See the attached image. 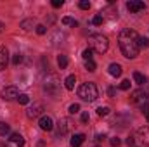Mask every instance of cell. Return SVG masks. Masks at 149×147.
<instances>
[{"label":"cell","instance_id":"4316f807","mask_svg":"<svg viewBox=\"0 0 149 147\" xmlns=\"http://www.w3.org/2000/svg\"><path fill=\"white\" fill-rule=\"evenodd\" d=\"M85 69L90 71V73H94L95 71V62L94 61H85Z\"/></svg>","mask_w":149,"mask_h":147},{"label":"cell","instance_id":"4dcf8cb0","mask_svg":"<svg viewBox=\"0 0 149 147\" xmlns=\"http://www.w3.org/2000/svg\"><path fill=\"white\" fill-rule=\"evenodd\" d=\"M130 88V80H123L120 83V90H128Z\"/></svg>","mask_w":149,"mask_h":147},{"label":"cell","instance_id":"1f68e13d","mask_svg":"<svg viewBox=\"0 0 149 147\" xmlns=\"http://www.w3.org/2000/svg\"><path fill=\"white\" fill-rule=\"evenodd\" d=\"M97 114H99V116H108V114H109V107H106V106H104V107H99V109H97Z\"/></svg>","mask_w":149,"mask_h":147},{"label":"cell","instance_id":"ba28073f","mask_svg":"<svg viewBox=\"0 0 149 147\" xmlns=\"http://www.w3.org/2000/svg\"><path fill=\"white\" fill-rule=\"evenodd\" d=\"M70 130H71V121H70V118H61L59 123H57V137L66 135Z\"/></svg>","mask_w":149,"mask_h":147},{"label":"cell","instance_id":"d4e9b609","mask_svg":"<svg viewBox=\"0 0 149 147\" xmlns=\"http://www.w3.org/2000/svg\"><path fill=\"white\" fill-rule=\"evenodd\" d=\"M149 47V38L139 37V49H148Z\"/></svg>","mask_w":149,"mask_h":147},{"label":"cell","instance_id":"d6a6232c","mask_svg":"<svg viewBox=\"0 0 149 147\" xmlns=\"http://www.w3.org/2000/svg\"><path fill=\"white\" fill-rule=\"evenodd\" d=\"M37 33H38V35H45V33H47L45 24H38V26H37Z\"/></svg>","mask_w":149,"mask_h":147},{"label":"cell","instance_id":"52a82bcc","mask_svg":"<svg viewBox=\"0 0 149 147\" xmlns=\"http://www.w3.org/2000/svg\"><path fill=\"white\" fill-rule=\"evenodd\" d=\"M26 116H28L30 119L42 118V116H43V104H40V102H35L33 106H30V107L26 109Z\"/></svg>","mask_w":149,"mask_h":147},{"label":"cell","instance_id":"e575fe53","mask_svg":"<svg viewBox=\"0 0 149 147\" xmlns=\"http://www.w3.org/2000/svg\"><path fill=\"white\" fill-rule=\"evenodd\" d=\"M63 3H64V0H52V7H56V9L63 7Z\"/></svg>","mask_w":149,"mask_h":147},{"label":"cell","instance_id":"ab89813d","mask_svg":"<svg viewBox=\"0 0 149 147\" xmlns=\"http://www.w3.org/2000/svg\"><path fill=\"white\" fill-rule=\"evenodd\" d=\"M3 28H5V26H3V23H2V21H0V33H2V31H3Z\"/></svg>","mask_w":149,"mask_h":147},{"label":"cell","instance_id":"f35d334b","mask_svg":"<svg viewBox=\"0 0 149 147\" xmlns=\"http://www.w3.org/2000/svg\"><path fill=\"white\" fill-rule=\"evenodd\" d=\"M108 94H109V95H114V94H116V90H114V88H113V87H109V90H108Z\"/></svg>","mask_w":149,"mask_h":147},{"label":"cell","instance_id":"4fadbf2b","mask_svg":"<svg viewBox=\"0 0 149 147\" xmlns=\"http://www.w3.org/2000/svg\"><path fill=\"white\" fill-rule=\"evenodd\" d=\"M10 144H14L16 147H23L24 146V139H23V135H19V133H10Z\"/></svg>","mask_w":149,"mask_h":147},{"label":"cell","instance_id":"277c9868","mask_svg":"<svg viewBox=\"0 0 149 147\" xmlns=\"http://www.w3.org/2000/svg\"><path fill=\"white\" fill-rule=\"evenodd\" d=\"M88 43H90V49L95 50L97 54H104L109 49V42L104 35H90Z\"/></svg>","mask_w":149,"mask_h":147},{"label":"cell","instance_id":"74e56055","mask_svg":"<svg viewBox=\"0 0 149 147\" xmlns=\"http://www.w3.org/2000/svg\"><path fill=\"white\" fill-rule=\"evenodd\" d=\"M102 139H106V135H95V140H97V142H101Z\"/></svg>","mask_w":149,"mask_h":147},{"label":"cell","instance_id":"ac0fdd59","mask_svg":"<svg viewBox=\"0 0 149 147\" xmlns=\"http://www.w3.org/2000/svg\"><path fill=\"white\" fill-rule=\"evenodd\" d=\"M139 135L142 137V140H144L146 144H149V126H144V128H141V130H139Z\"/></svg>","mask_w":149,"mask_h":147},{"label":"cell","instance_id":"8fae6325","mask_svg":"<svg viewBox=\"0 0 149 147\" xmlns=\"http://www.w3.org/2000/svg\"><path fill=\"white\" fill-rule=\"evenodd\" d=\"M66 40V33L64 31H61V30H56L54 33H52V37H50V45H59V43H63Z\"/></svg>","mask_w":149,"mask_h":147},{"label":"cell","instance_id":"3957f363","mask_svg":"<svg viewBox=\"0 0 149 147\" xmlns=\"http://www.w3.org/2000/svg\"><path fill=\"white\" fill-rule=\"evenodd\" d=\"M43 90H45L50 97H57V95H59V92H61V81H59L57 74L50 73L43 78Z\"/></svg>","mask_w":149,"mask_h":147},{"label":"cell","instance_id":"484cf974","mask_svg":"<svg viewBox=\"0 0 149 147\" xmlns=\"http://www.w3.org/2000/svg\"><path fill=\"white\" fill-rule=\"evenodd\" d=\"M21 62H23V54H19V52L14 54V57H12V64H14V66H19Z\"/></svg>","mask_w":149,"mask_h":147},{"label":"cell","instance_id":"7c38bea8","mask_svg":"<svg viewBox=\"0 0 149 147\" xmlns=\"http://www.w3.org/2000/svg\"><path fill=\"white\" fill-rule=\"evenodd\" d=\"M7 62H9V50L5 47H0V71L5 69Z\"/></svg>","mask_w":149,"mask_h":147},{"label":"cell","instance_id":"d6986e66","mask_svg":"<svg viewBox=\"0 0 149 147\" xmlns=\"http://www.w3.org/2000/svg\"><path fill=\"white\" fill-rule=\"evenodd\" d=\"M134 80H135L137 85H144V83H146V76H144L142 73H139V71L134 73Z\"/></svg>","mask_w":149,"mask_h":147},{"label":"cell","instance_id":"5b68a950","mask_svg":"<svg viewBox=\"0 0 149 147\" xmlns=\"http://www.w3.org/2000/svg\"><path fill=\"white\" fill-rule=\"evenodd\" d=\"M0 97H2L3 101H14V99H17V97H19L17 87H14V85H10V87H5V88L0 92Z\"/></svg>","mask_w":149,"mask_h":147},{"label":"cell","instance_id":"8d00e7d4","mask_svg":"<svg viewBox=\"0 0 149 147\" xmlns=\"http://www.w3.org/2000/svg\"><path fill=\"white\" fill-rule=\"evenodd\" d=\"M88 119H90L88 112H81V123H88Z\"/></svg>","mask_w":149,"mask_h":147},{"label":"cell","instance_id":"30bf717a","mask_svg":"<svg viewBox=\"0 0 149 147\" xmlns=\"http://www.w3.org/2000/svg\"><path fill=\"white\" fill-rule=\"evenodd\" d=\"M38 125H40V128L43 130V132H50V130H54V119L50 118V116H42L40 118V121H38Z\"/></svg>","mask_w":149,"mask_h":147},{"label":"cell","instance_id":"d590c367","mask_svg":"<svg viewBox=\"0 0 149 147\" xmlns=\"http://www.w3.org/2000/svg\"><path fill=\"white\" fill-rule=\"evenodd\" d=\"M141 109H142V112L148 116V114H149V101L146 102V104H142V106H141Z\"/></svg>","mask_w":149,"mask_h":147},{"label":"cell","instance_id":"836d02e7","mask_svg":"<svg viewBox=\"0 0 149 147\" xmlns=\"http://www.w3.org/2000/svg\"><path fill=\"white\" fill-rule=\"evenodd\" d=\"M109 144H111L113 147H118V146H120V144H121V140H120L118 137H113L111 140H109Z\"/></svg>","mask_w":149,"mask_h":147},{"label":"cell","instance_id":"7a4b0ae2","mask_svg":"<svg viewBox=\"0 0 149 147\" xmlns=\"http://www.w3.org/2000/svg\"><path fill=\"white\" fill-rule=\"evenodd\" d=\"M78 95H80V99L85 101V102H94V101L99 97V90H97L95 83L87 81V83H83V85L78 88Z\"/></svg>","mask_w":149,"mask_h":147},{"label":"cell","instance_id":"e0dca14e","mask_svg":"<svg viewBox=\"0 0 149 147\" xmlns=\"http://www.w3.org/2000/svg\"><path fill=\"white\" fill-rule=\"evenodd\" d=\"M57 64H59V68H61V69H66V68H68V64H70L68 55H63V54H61V55L57 57Z\"/></svg>","mask_w":149,"mask_h":147},{"label":"cell","instance_id":"f1b7e54d","mask_svg":"<svg viewBox=\"0 0 149 147\" xmlns=\"http://www.w3.org/2000/svg\"><path fill=\"white\" fill-rule=\"evenodd\" d=\"M70 114H76V112H80V104H71L70 106V109H68Z\"/></svg>","mask_w":149,"mask_h":147},{"label":"cell","instance_id":"44dd1931","mask_svg":"<svg viewBox=\"0 0 149 147\" xmlns=\"http://www.w3.org/2000/svg\"><path fill=\"white\" fill-rule=\"evenodd\" d=\"M33 24H35V23H33V19H24V21L21 23V28H23L24 31H30V30L33 28Z\"/></svg>","mask_w":149,"mask_h":147},{"label":"cell","instance_id":"7bdbcfd3","mask_svg":"<svg viewBox=\"0 0 149 147\" xmlns=\"http://www.w3.org/2000/svg\"><path fill=\"white\" fill-rule=\"evenodd\" d=\"M95 147H99V146H95Z\"/></svg>","mask_w":149,"mask_h":147},{"label":"cell","instance_id":"83f0119b","mask_svg":"<svg viewBox=\"0 0 149 147\" xmlns=\"http://www.w3.org/2000/svg\"><path fill=\"white\" fill-rule=\"evenodd\" d=\"M102 21H104V17H102L101 14H97V16H94V19H92V24H95V26H101V24H102Z\"/></svg>","mask_w":149,"mask_h":147},{"label":"cell","instance_id":"7402d4cb","mask_svg":"<svg viewBox=\"0 0 149 147\" xmlns=\"http://www.w3.org/2000/svg\"><path fill=\"white\" fill-rule=\"evenodd\" d=\"M92 54H94V50L88 47V49H85V50L81 52V57H83L85 61H92Z\"/></svg>","mask_w":149,"mask_h":147},{"label":"cell","instance_id":"ffe728a7","mask_svg":"<svg viewBox=\"0 0 149 147\" xmlns=\"http://www.w3.org/2000/svg\"><path fill=\"white\" fill-rule=\"evenodd\" d=\"M63 24H66V26H73V28H76L78 26V21L76 19H73V17H63Z\"/></svg>","mask_w":149,"mask_h":147},{"label":"cell","instance_id":"8992f818","mask_svg":"<svg viewBox=\"0 0 149 147\" xmlns=\"http://www.w3.org/2000/svg\"><path fill=\"white\" fill-rule=\"evenodd\" d=\"M130 101H132V104H135V106H142V104L148 102V92H144V90H135V92H132Z\"/></svg>","mask_w":149,"mask_h":147},{"label":"cell","instance_id":"603a6c76","mask_svg":"<svg viewBox=\"0 0 149 147\" xmlns=\"http://www.w3.org/2000/svg\"><path fill=\"white\" fill-rule=\"evenodd\" d=\"M17 102H19V104H23V106H26V104H30V97H28L26 94H19Z\"/></svg>","mask_w":149,"mask_h":147},{"label":"cell","instance_id":"6da1fadb","mask_svg":"<svg viewBox=\"0 0 149 147\" xmlns=\"http://www.w3.org/2000/svg\"><path fill=\"white\" fill-rule=\"evenodd\" d=\"M118 45L127 59H135L139 55V35L134 30H121L118 35Z\"/></svg>","mask_w":149,"mask_h":147},{"label":"cell","instance_id":"9a60e30c","mask_svg":"<svg viewBox=\"0 0 149 147\" xmlns=\"http://www.w3.org/2000/svg\"><path fill=\"white\" fill-rule=\"evenodd\" d=\"M108 71H109V74H111V76L118 78V76L121 74V66H120V64H116V62H113V64H109Z\"/></svg>","mask_w":149,"mask_h":147},{"label":"cell","instance_id":"b9f144b4","mask_svg":"<svg viewBox=\"0 0 149 147\" xmlns=\"http://www.w3.org/2000/svg\"><path fill=\"white\" fill-rule=\"evenodd\" d=\"M132 147H139V146H132Z\"/></svg>","mask_w":149,"mask_h":147},{"label":"cell","instance_id":"9c48e42d","mask_svg":"<svg viewBox=\"0 0 149 147\" xmlns=\"http://www.w3.org/2000/svg\"><path fill=\"white\" fill-rule=\"evenodd\" d=\"M127 9L132 14H137V12H141V10L146 9V3L142 0H130V2H127Z\"/></svg>","mask_w":149,"mask_h":147},{"label":"cell","instance_id":"f546056e","mask_svg":"<svg viewBox=\"0 0 149 147\" xmlns=\"http://www.w3.org/2000/svg\"><path fill=\"white\" fill-rule=\"evenodd\" d=\"M78 5H80V9H83V10H88V9H90V2H88V0H81Z\"/></svg>","mask_w":149,"mask_h":147},{"label":"cell","instance_id":"2e32d148","mask_svg":"<svg viewBox=\"0 0 149 147\" xmlns=\"http://www.w3.org/2000/svg\"><path fill=\"white\" fill-rule=\"evenodd\" d=\"M74 83H76V76H74V74H70V76L64 80V87H66L68 90H73V88H74Z\"/></svg>","mask_w":149,"mask_h":147},{"label":"cell","instance_id":"60d3db41","mask_svg":"<svg viewBox=\"0 0 149 147\" xmlns=\"http://www.w3.org/2000/svg\"><path fill=\"white\" fill-rule=\"evenodd\" d=\"M146 119H148V121H149V114H148V116H146Z\"/></svg>","mask_w":149,"mask_h":147},{"label":"cell","instance_id":"5bb4252c","mask_svg":"<svg viewBox=\"0 0 149 147\" xmlns=\"http://www.w3.org/2000/svg\"><path fill=\"white\" fill-rule=\"evenodd\" d=\"M83 142H85V135L83 133H74L73 137H71L70 144H71V147H80Z\"/></svg>","mask_w":149,"mask_h":147},{"label":"cell","instance_id":"cb8c5ba5","mask_svg":"<svg viewBox=\"0 0 149 147\" xmlns=\"http://www.w3.org/2000/svg\"><path fill=\"white\" fill-rule=\"evenodd\" d=\"M10 132V126L7 125V123H3V121H0V135H7Z\"/></svg>","mask_w":149,"mask_h":147}]
</instances>
